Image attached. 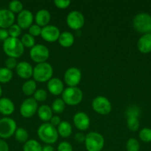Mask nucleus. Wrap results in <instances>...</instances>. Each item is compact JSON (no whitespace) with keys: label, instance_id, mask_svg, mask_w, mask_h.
<instances>
[{"label":"nucleus","instance_id":"423d86ee","mask_svg":"<svg viewBox=\"0 0 151 151\" xmlns=\"http://www.w3.org/2000/svg\"><path fill=\"white\" fill-rule=\"evenodd\" d=\"M62 99L65 104L76 106L82 101L83 92L78 87H68L62 94Z\"/></svg>","mask_w":151,"mask_h":151},{"label":"nucleus","instance_id":"e433bc0d","mask_svg":"<svg viewBox=\"0 0 151 151\" xmlns=\"http://www.w3.org/2000/svg\"><path fill=\"white\" fill-rule=\"evenodd\" d=\"M28 30H29L30 35L33 36L34 38L41 35V27L40 26H38V25H37L36 24L31 25V26L30 27L29 29H28Z\"/></svg>","mask_w":151,"mask_h":151},{"label":"nucleus","instance_id":"6e6552de","mask_svg":"<svg viewBox=\"0 0 151 151\" xmlns=\"http://www.w3.org/2000/svg\"><path fill=\"white\" fill-rule=\"evenodd\" d=\"M30 56L33 61L37 64L45 63L50 56V52L47 47L43 44H36L30 49Z\"/></svg>","mask_w":151,"mask_h":151},{"label":"nucleus","instance_id":"20e7f679","mask_svg":"<svg viewBox=\"0 0 151 151\" xmlns=\"http://www.w3.org/2000/svg\"><path fill=\"white\" fill-rule=\"evenodd\" d=\"M133 28L142 34L151 33V16L141 13L136 15L133 20Z\"/></svg>","mask_w":151,"mask_h":151},{"label":"nucleus","instance_id":"aec40b11","mask_svg":"<svg viewBox=\"0 0 151 151\" xmlns=\"http://www.w3.org/2000/svg\"><path fill=\"white\" fill-rule=\"evenodd\" d=\"M15 111L14 103L7 97L0 98V114L4 116L11 115Z\"/></svg>","mask_w":151,"mask_h":151},{"label":"nucleus","instance_id":"a19ab883","mask_svg":"<svg viewBox=\"0 0 151 151\" xmlns=\"http://www.w3.org/2000/svg\"><path fill=\"white\" fill-rule=\"evenodd\" d=\"M17 64V60H16V58H8L5 61L6 68L10 69V70H12L13 69H16Z\"/></svg>","mask_w":151,"mask_h":151},{"label":"nucleus","instance_id":"2f4dec72","mask_svg":"<svg viewBox=\"0 0 151 151\" xmlns=\"http://www.w3.org/2000/svg\"><path fill=\"white\" fill-rule=\"evenodd\" d=\"M8 10H10L14 14L15 13L19 14L20 12H22L24 10L23 4L20 1H18V0L11 1L8 4Z\"/></svg>","mask_w":151,"mask_h":151},{"label":"nucleus","instance_id":"f704fd0d","mask_svg":"<svg viewBox=\"0 0 151 151\" xmlns=\"http://www.w3.org/2000/svg\"><path fill=\"white\" fill-rule=\"evenodd\" d=\"M139 138L144 142H151V129L148 128H144L139 132Z\"/></svg>","mask_w":151,"mask_h":151},{"label":"nucleus","instance_id":"dca6fc26","mask_svg":"<svg viewBox=\"0 0 151 151\" xmlns=\"http://www.w3.org/2000/svg\"><path fill=\"white\" fill-rule=\"evenodd\" d=\"M15 14L8 9H0V29H7L14 24Z\"/></svg>","mask_w":151,"mask_h":151},{"label":"nucleus","instance_id":"39448f33","mask_svg":"<svg viewBox=\"0 0 151 151\" xmlns=\"http://www.w3.org/2000/svg\"><path fill=\"white\" fill-rule=\"evenodd\" d=\"M84 145L87 151H102L105 146V139L99 133L89 132L85 136Z\"/></svg>","mask_w":151,"mask_h":151},{"label":"nucleus","instance_id":"ddd939ff","mask_svg":"<svg viewBox=\"0 0 151 151\" xmlns=\"http://www.w3.org/2000/svg\"><path fill=\"white\" fill-rule=\"evenodd\" d=\"M60 30L54 25H47L41 28V36L44 41L49 43L56 42L60 36Z\"/></svg>","mask_w":151,"mask_h":151},{"label":"nucleus","instance_id":"7ed1b4c3","mask_svg":"<svg viewBox=\"0 0 151 151\" xmlns=\"http://www.w3.org/2000/svg\"><path fill=\"white\" fill-rule=\"evenodd\" d=\"M53 75V69L47 62L38 63L33 68V78L36 82H48Z\"/></svg>","mask_w":151,"mask_h":151},{"label":"nucleus","instance_id":"c85d7f7f","mask_svg":"<svg viewBox=\"0 0 151 151\" xmlns=\"http://www.w3.org/2000/svg\"><path fill=\"white\" fill-rule=\"evenodd\" d=\"M127 126L131 131H137L139 128V117L136 116H127Z\"/></svg>","mask_w":151,"mask_h":151},{"label":"nucleus","instance_id":"79ce46f5","mask_svg":"<svg viewBox=\"0 0 151 151\" xmlns=\"http://www.w3.org/2000/svg\"><path fill=\"white\" fill-rule=\"evenodd\" d=\"M50 124H51L52 125H53L54 127H56V126H59V124L61 123V119L60 117H59V116H53V117L51 118V119H50Z\"/></svg>","mask_w":151,"mask_h":151},{"label":"nucleus","instance_id":"f3484780","mask_svg":"<svg viewBox=\"0 0 151 151\" xmlns=\"http://www.w3.org/2000/svg\"><path fill=\"white\" fill-rule=\"evenodd\" d=\"M16 72L19 78L22 79H29L33 77V68L28 62L22 61L18 63L16 67Z\"/></svg>","mask_w":151,"mask_h":151},{"label":"nucleus","instance_id":"393cba45","mask_svg":"<svg viewBox=\"0 0 151 151\" xmlns=\"http://www.w3.org/2000/svg\"><path fill=\"white\" fill-rule=\"evenodd\" d=\"M37 85L36 83L34 80H28L25 81L24 84L22 85V92L26 96H31L33 95L34 93L36 91Z\"/></svg>","mask_w":151,"mask_h":151},{"label":"nucleus","instance_id":"49530a36","mask_svg":"<svg viewBox=\"0 0 151 151\" xmlns=\"http://www.w3.org/2000/svg\"><path fill=\"white\" fill-rule=\"evenodd\" d=\"M42 151H54V149L50 145H47L42 147Z\"/></svg>","mask_w":151,"mask_h":151},{"label":"nucleus","instance_id":"37998d69","mask_svg":"<svg viewBox=\"0 0 151 151\" xmlns=\"http://www.w3.org/2000/svg\"><path fill=\"white\" fill-rule=\"evenodd\" d=\"M8 31L5 29H0V40L1 41H5L6 39L9 38Z\"/></svg>","mask_w":151,"mask_h":151},{"label":"nucleus","instance_id":"f257e3e1","mask_svg":"<svg viewBox=\"0 0 151 151\" xmlns=\"http://www.w3.org/2000/svg\"><path fill=\"white\" fill-rule=\"evenodd\" d=\"M3 51L8 58H18L23 55L25 47L20 39L9 37L3 42Z\"/></svg>","mask_w":151,"mask_h":151},{"label":"nucleus","instance_id":"7c9ffc66","mask_svg":"<svg viewBox=\"0 0 151 151\" xmlns=\"http://www.w3.org/2000/svg\"><path fill=\"white\" fill-rule=\"evenodd\" d=\"M21 41H22V44L25 47H28V48H32L34 46L36 45L35 43V38L33 36H32L31 35H30L29 33L24 34L22 35V38H21Z\"/></svg>","mask_w":151,"mask_h":151},{"label":"nucleus","instance_id":"72a5a7b5","mask_svg":"<svg viewBox=\"0 0 151 151\" xmlns=\"http://www.w3.org/2000/svg\"><path fill=\"white\" fill-rule=\"evenodd\" d=\"M22 28L16 24H13L12 26H10L8 28L7 31H8L9 36L11 38H18L22 34Z\"/></svg>","mask_w":151,"mask_h":151},{"label":"nucleus","instance_id":"a878e982","mask_svg":"<svg viewBox=\"0 0 151 151\" xmlns=\"http://www.w3.org/2000/svg\"><path fill=\"white\" fill-rule=\"evenodd\" d=\"M23 151H42V147L35 139H29L24 144Z\"/></svg>","mask_w":151,"mask_h":151},{"label":"nucleus","instance_id":"4be33fe9","mask_svg":"<svg viewBox=\"0 0 151 151\" xmlns=\"http://www.w3.org/2000/svg\"><path fill=\"white\" fill-rule=\"evenodd\" d=\"M37 114L39 119L44 122H47L53 117V110L50 106L47 105H42L38 109Z\"/></svg>","mask_w":151,"mask_h":151},{"label":"nucleus","instance_id":"6ab92c4d","mask_svg":"<svg viewBox=\"0 0 151 151\" xmlns=\"http://www.w3.org/2000/svg\"><path fill=\"white\" fill-rule=\"evenodd\" d=\"M137 47L139 52L143 54H147L151 52V33L144 34L139 38L137 42Z\"/></svg>","mask_w":151,"mask_h":151},{"label":"nucleus","instance_id":"cd10ccee","mask_svg":"<svg viewBox=\"0 0 151 151\" xmlns=\"http://www.w3.org/2000/svg\"><path fill=\"white\" fill-rule=\"evenodd\" d=\"M13 78V72L6 67L0 68V83H7Z\"/></svg>","mask_w":151,"mask_h":151},{"label":"nucleus","instance_id":"412c9836","mask_svg":"<svg viewBox=\"0 0 151 151\" xmlns=\"http://www.w3.org/2000/svg\"><path fill=\"white\" fill-rule=\"evenodd\" d=\"M50 19H51V16H50V12L45 9L38 10L35 16L36 24L41 27H44L48 25L50 22Z\"/></svg>","mask_w":151,"mask_h":151},{"label":"nucleus","instance_id":"ea45409f","mask_svg":"<svg viewBox=\"0 0 151 151\" xmlns=\"http://www.w3.org/2000/svg\"><path fill=\"white\" fill-rule=\"evenodd\" d=\"M58 151H73V147L68 142H62L59 144L57 147Z\"/></svg>","mask_w":151,"mask_h":151},{"label":"nucleus","instance_id":"bb28decb","mask_svg":"<svg viewBox=\"0 0 151 151\" xmlns=\"http://www.w3.org/2000/svg\"><path fill=\"white\" fill-rule=\"evenodd\" d=\"M15 139L17 142L19 143H24L25 144L26 142H28V137H29V134L28 132L23 128H19L16 129V132L14 134Z\"/></svg>","mask_w":151,"mask_h":151},{"label":"nucleus","instance_id":"c756f323","mask_svg":"<svg viewBox=\"0 0 151 151\" xmlns=\"http://www.w3.org/2000/svg\"><path fill=\"white\" fill-rule=\"evenodd\" d=\"M52 110L56 114H61L65 109V103L62 98L56 99L52 103Z\"/></svg>","mask_w":151,"mask_h":151},{"label":"nucleus","instance_id":"f03ea898","mask_svg":"<svg viewBox=\"0 0 151 151\" xmlns=\"http://www.w3.org/2000/svg\"><path fill=\"white\" fill-rule=\"evenodd\" d=\"M37 135L41 141L50 145L55 144L59 138L56 128L48 122H44L38 127Z\"/></svg>","mask_w":151,"mask_h":151},{"label":"nucleus","instance_id":"1a4fd4ad","mask_svg":"<svg viewBox=\"0 0 151 151\" xmlns=\"http://www.w3.org/2000/svg\"><path fill=\"white\" fill-rule=\"evenodd\" d=\"M92 108L97 114L101 115L109 114L112 110L110 100L104 96H98L92 102Z\"/></svg>","mask_w":151,"mask_h":151},{"label":"nucleus","instance_id":"f8f14e48","mask_svg":"<svg viewBox=\"0 0 151 151\" xmlns=\"http://www.w3.org/2000/svg\"><path fill=\"white\" fill-rule=\"evenodd\" d=\"M65 82L69 87H76L81 81V72L76 67L68 69L64 75Z\"/></svg>","mask_w":151,"mask_h":151},{"label":"nucleus","instance_id":"de8ad7c7","mask_svg":"<svg viewBox=\"0 0 151 151\" xmlns=\"http://www.w3.org/2000/svg\"><path fill=\"white\" fill-rule=\"evenodd\" d=\"M1 95H2V88H1V86H0V98H1Z\"/></svg>","mask_w":151,"mask_h":151},{"label":"nucleus","instance_id":"5701e85b","mask_svg":"<svg viewBox=\"0 0 151 151\" xmlns=\"http://www.w3.org/2000/svg\"><path fill=\"white\" fill-rule=\"evenodd\" d=\"M74 41H75L74 35L71 32H68V31L62 32L60 34L59 40H58L59 44L65 48L70 47L74 44Z\"/></svg>","mask_w":151,"mask_h":151},{"label":"nucleus","instance_id":"473e14b6","mask_svg":"<svg viewBox=\"0 0 151 151\" xmlns=\"http://www.w3.org/2000/svg\"><path fill=\"white\" fill-rule=\"evenodd\" d=\"M140 145L136 139L130 138L126 143L127 151H139Z\"/></svg>","mask_w":151,"mask_h":151},{"label":"nucleus","instance_id":"4c0bfd02","mask_svg":"<svg viewBox=\"0 0 151 151\" xmlns=\"http://www.w3.org/2000/svg\"><path fill=\"white\" fill-rule=\"evenodd\" d=\"M70 0H55L54 4L56 7L59 9H66L70 4Z\"/></svg>","mask_w":151,"mask_h":151},{"label":"nucleus","instance_id":"2eb2a0df","mask_svg":"<svg viewBox=\"0 0 151 151\" xmlns=\"http://www.w3.org/2000/svg\"><path fill=\"white\" fill-rule=\"evenodd\" d=\"M73 123L77 129L84 131L88 129L90 127V120L87 114L80 111L74 115Z\"/></svg>","mask_w":151,"mask_h":151},{"label":"nucleus","instance_id":"a211bd4d","mask_svg":"<svg viewBox=\"0 0 151 151\" xmlns=\"http://www.w3.org/2000/svg\"><path fill=\"white\" fill-rule=\"evenodd\" d=\"M47 89L53 95H60L64 91L63 82L57 78H52L47 82Z\"/></svg>","mask_w":151,"mask_h":151},{"label":"nucleus","instance_id":"9b49d317","mask_svg":"<svg viewBox=\"0 0 151 151\" xmlns=\"http://www.w3.org/2000/svg\"><path fill=\"white\" fill-rule=\"evenodd\" d=\"M38 111V103L33 98H28L24 100L20 106L19 111L24 118L32 117Z\"/></svg>","mask_w":151,"mask_h":151},{"label":"nucleus","instance_id":"4468645a","mask_svg":"<svg viewBox=\"0 0 151 151\" xmlns=\"http://www.w3.org/2000/svg\"><path fill=\"white\" fill-rule=\"evenodd\" d=\"M33 15L32 12L28 10H23L18 14L16 21L17 24L22 28V29H29L33 22Z\"/></svg>","mask_w":151,"mask_h":151},{"label":"nucleus","instance_id":"0eeeda50","mask_svg":"<svg viewBox=\"0 0 151 151\" xmlns=\"http://www.w3.org/2000/svg\"><path fill=\"white\" fill-rule=\"evenodd\" d=\"M17 129L16 122L14 119L10 117H4L0 119V138L8 139L14 135Z\"/></svg>","mask_w":151,"mask_h":151},{"label":"nucleus","instance_id":"c03bdc74","mask_svg":"<svg viewBox=\"0 0 151 151\" xmlns=\"http://www.w3.org/2000/svg\"><path fill=\"white\" fill-rule=\"evenodd\" d=\"M0 151H9L8 145L2 139H0Z\"/></svg>","mask_w":151,"mask_h":151},{"label":"nucleus","instance_id":"b1692460","mask_svg":"<svg viewBox=\"0 0 151 151\" xmlns=\"http://www.w3.org/2000/svg\"><path fill=\"white\" fill-rule=\"evenodd\" d=\"M57 131L62 138H68L72 134V126L68 121H62L58 126Z\"/></svg>","mask_w":151,"mask_h":151},{"label":"nucleus","instance_id":"58836bf2","mask_svg":"<svg viewBox=\"0 0 151 151\" xmlns=\"http://www.w3.org/2000/svg\"><path fill=\"white\" fill-rule=\"evenodd\" d=\"M139 114H140V110L137 106H131L126 111V116H136L139 117Z\"/></svg>","mask_w":151,"mask_h":151},{"label":"nucleus","instance_id":"c9c22d12","mask_svg":"<svg viewBox=\"0 0 151 151\" xmlns=\"http://www.w3.org/2000/svg\"><path fill=\"white\" fill-rule=\"evenodd\" d=\"M47 97V91L44 89H42V88L37 89L33 94V99L37 102V103H38V102H44V100H46Z\"/></svg>","mask_w":151,"mask_h":151},{"label":"nucleus","instance_id":"a18cd8bd","mask_svg":"<svg viewBox=\"0 0 151 151\" xmlns=\"http://www.w3.org/2000/svg\"><path fill=\"white\" fill-rule=\"evenodd\" d=\"M85 136L86 135L81 134V133H78V134H77L75 136V139L78 142H84V140H85Z\"/></svg>","mask_w":151,"mask_h":151},{"label":"nucleus","instance_id":"9d476101","mask_svg":"<svg viewBox=\"0 0 151 151\" xmlns=\"http://www.w3.org/2000/svg\"><path fill=\"white\" fill-rule=\"evenodd\" d=\"M84 17L81 12L78 10H73L67 16L66 22L70 29L78 30L83 27L84 24Z\"/></svg>","mask_w":151,"mask_h":151}]
</instances>
